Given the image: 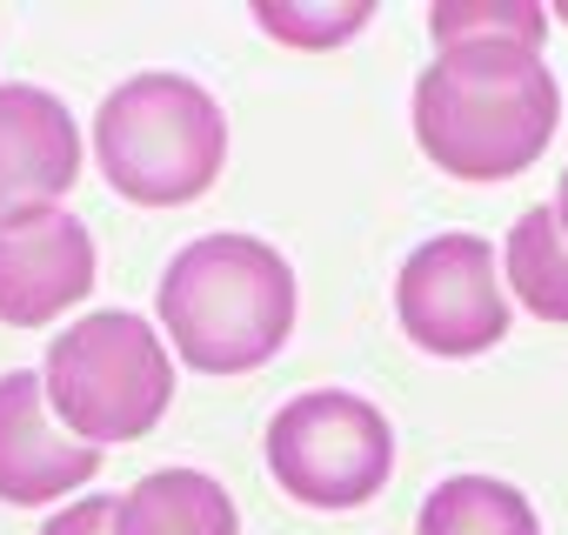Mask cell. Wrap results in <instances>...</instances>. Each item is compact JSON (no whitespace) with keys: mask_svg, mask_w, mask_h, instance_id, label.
<instances>
[{"mask_svg":"<svg viewBox=\"0 0 568 535\" xmlns=\"http://www.w3.org/2000/svg\"><path fill=\"white\" fill-rule=\"evenodd\" d=\"M295 268L261 234L187 241L154 289V329L194 375H254L295 335Z\"/></svg>","mask_w":568,"mask_h":535,"instance_id":"obj_1","label":"cell"},{"mask_svg":"<svg viewBox=\"0 0 568 535\" xmlns=\"http://www.w3.org/2000/svg\"><path fill=\"white\" fill-rule=\"evenodd\" d=\"M561 128V81L521 48H448L415 74V141L455 181L528 174Z\"/></svg>","mask_w":568,"mask_h":535,"instance_id":"obj_2","label":"cell"},{"mask_svg":"<svg viewBox=\"0 0 568 535\" xmlns=\"http://www.w3.org/2000/svg\"><path fill=\"white\" fill-rule=\"evenodd\" d=\"M94 161L134 208H187L227 168V114L187 74H134L94 114Z\"/></svg>","mask_w":568,"mask_h":535,"instance_id":"obj_3","label":"cell"},{"mask_svg":"<svg viewBox=\"0 0 568 535\" xmlns=\"http://www.w3.org/2000/svg\"><path fill=\"white\" fill-rule=\"evenodd\" d=\"M41 388L74 442L114 448L161 428L174 402V355L154 322L128 309H94L48 342Z\"/></svg>","mask_w":568,"mask_h":535,"instance_id":"obj_4","label":"cell"},{"mask_svg":"<svg viewBox=\"0 0 568 535\" xmlns=\"http://www.w3.org/2000/svg\"><path fill=\"white\" fill-rule=\"evenodd\" d=\"M267 475L288 488L302 508L348 515L368 508L388 475H395V422L348 388H308L295 402H281L267 435H261Z\"/></svg>","mask_w":568,"mask_h":535,"instance_id":"obj_5","label":"cell"},{"mask_svg":"<svg viewBox=\"0 0 568 535\" xmlns=\"http://www.w3.org/2000/svg\"><path fill=\"white\" fill-rule=\"evenodd\" d=\"M395 322L422 355H442V362H475L501 349V335L515 329V309L501 289L495 241L481 234L422 241L395 275Z\"/></svg>","mask_w":568,"mask_h":535,"instance_id":"obj_6","label":"cell"},{"mask_svg":"<svg viewBox=\"0 0 568 535\" xmlns=\"http://www.w3.org/2000/svg\"><path fill=\"white\" fill-rule=\"evenodd\" d=\"M94 234L74 208H28L0 221V322L48 329L94 295Z\"/></svg>","mask_w":568,"mask_h":535,"instance_id":"obj_7","label":"cell"},{"mask_svg":"<svg viewBox=\"0 0 568 535\" xmlns=\"http://www.w3.org/2000/svg\"><path fill=\"white\" fill-rule=\"evenodd\" d=\"M101 455L108 448L74 442L61 428V415L48 408L41 369L0 375V502L8 508L74 502L88 482H101Z\"/></svg>","mask_w":568,"mask_h":535,"instance_id":"obj_8","label":"cell"},{"mask_svg":"<svg viewBox=\"0 0 568 535\" xmlns=\"http://www.w3.org/2000/svg\"><path fill=\"white\" fill-rule=\"evenodd\" d=\"M81 168H88V141L61 94L28 81L0 88V221L28 208H61Z\"/></svg>","mask_w":568,"mask_h":535,"instance_id":"obj_9","label":"cell"},{"mask_svg":"<svg viewBox=\"0 0 568 535\" xmlns=\"http://www.w3.org/2000/svg\"><path fill=\"white\" fill-rule=\"evenodd\" d=\"M108 535H241V508L207 468H154L114 495Z\"/></svg>","mask_w":568,"mask_h":535,"instance_id":"obj_10","label":"cell"},{"mask_svg":"<svg viewBox=\"0 0 568 535\" xmlns=\"http://www.w3.org/2000/svg\"><path fill=\"white\" fill-rule=\"evenodd\" d=\"M501 289L535 322H561L568 329V234H561L548 201L515 214V228L501 241Z\"/></svg>","mask_w":568,"mask_h":535,"instance_id":"obj_11","label":"cell"},{"mask_svg":"<svg viewBox=\"0 0 568 535\" xmlns=\"http://www.w3.org/2000/svg\"><path fill=\"white\" fill-rule=\"evenodd\" d=\"M415 535H541L535 502L501 475H448L428 488Z\"/></svg>","mask_w":568,"mask_h":535,"instance_id":"obj_12","label":"cell"},{"mask_svg":"<svg viewBox=\"0 0 568 535\" xmlns=\"http://www.w3.org/2000/svg\"><path fill=\"white\" fill-rule=\"evenodd\" d=\"M428 34H435V54H448V48L541 54L548 48V8H535V0H435Z\"/></svg>","mask_w":568,"mask_h":535,"instance_id":"obj_13","label":"cell"},{"mask_svg":"<svg viewBox=\"0 0 568 535\" xmlns=\"http://www.w3.org/2000/svg\"><path fill=\"white\" fill-rule=\"evenodd\" d=\"M254 28L295 54H335L375 28V0H254Z\"/></svg>","mask_w":568,"mask_h":535,"instance_id":"obj_14","label":"cell"},{"mask_svg":"<svg viewBox=\"0 0 568 535\" xmlns=\"http://www.w3.org/2000/svg\"><path fill=\"white\" fill-rule=\"evenodd\" d=\"M108 528H114V502L108 495H74L48 515L41 535H108Z\"/></svg>","mask_w":568,"mask_h":535,"instance_id":"obj_15","label":"cell"},{"mask_svg":"<svg viewBox=\"0 0 568 535\" xmlns=\"http://www.w3.org/2000/svg\"><path fill=\"white\" fill-rule=\"evenodd\" d=\"M548 208H555V221H561V234H568V168H561V181H555V201H548Z\"/></svg>","mask_w":568,"mask_h":535,"instance_id":"obj_16","label":"cell"},{"mask_svg":"<svg viewBox=\"0 0 568 535\" xmlns=\"http://www.w3.org/2000/svg\"><path fill=\"white\" fill-rule=\"evenodd\" d=\"M548 21H568V8H555V14H548Z\"/></svg>","mask_w":568,"mask_h":535,"instance_id":"obj_17","label":"cell"}]
</instances>
